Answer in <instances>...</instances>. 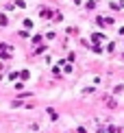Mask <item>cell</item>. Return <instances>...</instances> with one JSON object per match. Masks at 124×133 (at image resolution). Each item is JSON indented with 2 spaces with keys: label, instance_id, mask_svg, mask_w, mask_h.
Masks as SVG:
<instances>
[{
  "label": "cell",
  "instance_id": "6da1fadb",
  "mask_svg": "<svg viewBox=\"0 0 124 133\" xmlns=\"http://www.w3.org/2000/svg\"><path fill=\"white\" fill-rule=\"evenodd\" d=\"M92 39L98 44V42H102V39H105V35H100V33H94V35H92Z\"/></svg>",
  "mask_w": 124,
  "mask_h": 133
},
{
  "label": "cell",
  "instance_id": "7a4b0ae2",
  "mask_svg": "<svg viewBox=\"0 0 124 133\" xmlns=\"http://www.w3.org/2000/svg\"><path fill=\"white\" fill-rule=\"evenodd\" d=\"M78 133H85V129H78Z\"/></svg>",
  "mask_w": 124,
  "mask_h": 133
}]
</instances>
